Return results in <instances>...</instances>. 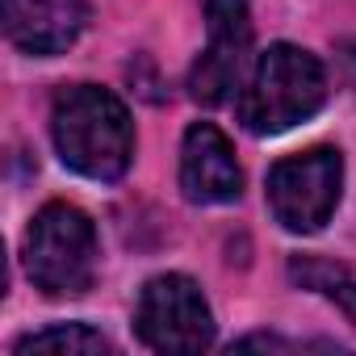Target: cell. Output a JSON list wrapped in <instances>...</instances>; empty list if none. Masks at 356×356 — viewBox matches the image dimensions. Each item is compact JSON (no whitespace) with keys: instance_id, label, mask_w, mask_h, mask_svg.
<instances>
[{"instance_id":"1","label":"cell","mask_w":356,"mask_h":356,"mask_svg":"<svg viewBox=\"0 0 356 356\" xmlns=\"http://www.w3.org/2000/svg\"><path fill=\"white\" fill-rule=\"evenodd\" d=\"M51 134L63 163L88 181H118L134 159L130 109L97 84H72L55 97Z\"/></svg>"},{"instance_id":"10","label":"cell","mask_w":356,"mask_h":356,"mask_svg":"<svg viewBox=\"0 0 356 356\" xmlns=\"http://www.w3.org/2000/svg\"><path fill=\"white\" fill-rule=\"evenodd\" d=\"M30 352H109V339L84 323H55L47 331L17 339V356H30Z\"/></svg>"},{"instance_id":"9","label":"cell","mask_w":356,"mask_h":356,"mask_svg":"<svg viewBox=\"0 0 356 356\" xmlns=\"http://www.w3.org/2000/svg\"><path fill=\"white\" fill-rule=\"evenodd\" d=\"M289 277L302 289H314V293L331 298L356 323V273L348 264H335V260H323V256H293L289 260Z\"/></svg>"},{"instance_id":"3","label":"cell","mask_w":356,"mask_h":356,"mask_svg":"<svg viewBox=\"0 0 356 356\" xmlns=\"http://www.w3.org/2000/svg\"><path fill=\"white\" fill-rule=\"evenodd\" d=\"M26 273L51 298H76L97 277V231L84 210L51 202L26 231Z\"/></svg>"},{"instance_id":"4","label":"cell","mask_w":356,"mask_h":356,"mask_svg":"<svg viewBox=\"0 0 356 356\" xmlns=\"http://www.w3.org/2000/svg\"><path fill=\"white\" fill-rule=\"evenodd\" d=\"M339 189H343V159L335 147H310L268 168V210L293 235L323 231L339 206Z\"/></svg>"},{"instance_id":"8","label":"cell","mask_w":356,"mask_h":356,"mask_svg":"<svg viewBox=\"0 0 356 356\" xmlns=\"http://www.w3.org/2000/svg\"><path fill=\"white\" fill-rule=\"evenodd\" d=\"M88 22L84 0H5V30L26 55L67 51Z\"/></svg>"},{"instance_id":"5","label":"cell","mask_w":356,"mask_h":356,"mask_svg":"<svg viewBox=\"0 0 356 356\" xmlns=\"http://www.w3.org/2000/svg\"><path fill=\"white\" fill-rule=\"evenodd\" d=\"M134 327L155 352H206L214 343V314L197 281L185 273H163L143 285Z\"/></svg>"},{"instance_id":"7","label":"cell","mask_w":356,"mask_h":356,"mask_svg":"<svg viewBox=\"0 0 356 356\" xmlns=\"http://www.w3.org/2000/svg\"><path fill=\"white\" fill-rule=\"evenodd\" d=\"M181 189L193 206H227L243 193V172L231 138L214 122H197L181 143Z\"/></svg>"},{"instance_id":"2","label":"cell","mask_w":356,"mask_h":356,"mask_svg":"<svg viewBox=\"0 0 356 356\" xmlns=\"http://www.w3.org/2000/svg\"><path fill=\"white\" fill-rule=\"evenodd\" d=\"M327 101V76L323 63L293 47L277 42L260 55L243 97H239V122L252 134H281L306 118H314Z\"/></svg>"},{"instance_id":"6","label":"cell","mask_w":356,"mask_h":356,"mask_svg":"<svg viewBox=\"0 0 356 356\" xmlns=\"http://www.w3.org/2000/svg\"><path fill=\"white\" fill-rule=\"evenodd\" d=\"M252 55V13L248 0H206V51L189 72V92L202 105H222L235 97Z\"/></svg>"}]
</instances>
